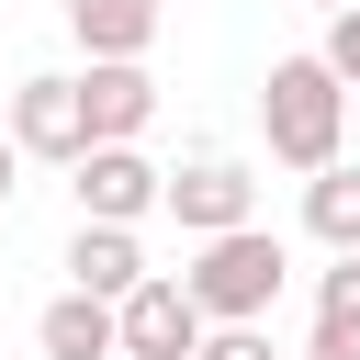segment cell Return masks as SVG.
I'll return each mask as SVG.
<instances>
[{
    "label": "cell",
    "mask_w": 360,
    "mask_h": 360,
    "mask_svg": "<svg viewBox=\"0 0 360 360\" xmlns=\"http://www.w3.org/2000/svg\"><path fill=\"white\" fill-rule=\"evenodd\" d=\"M158 180H169V169H146L135 146H90V158L68 169L79 225H135V214H158Z\"/></svg>",
    "instance_id": "obj_6"
},
{
    "label": "cell",
    "mask_w": 360,
    "mask_h": 360,
    "mask_svg": "<svg viewBox=\"0 0 360 360\" xmlns=\"http://www.w3.org/2000/svg\"><path fill=\"white\" fill-rule=\"evenodd\" d=\"M202 349V315H191V292L169 281V270H146L124 304H112V360H191Z\"/></svg>",
    "instance_id": "obj_4"
},
{
    "label": "cell",
    "mask_w": 360,
    "mask_h": 360,
    "mask_svg": "<svg viewBox=\"0 0 360 360\" xmlns=\"http://www.w3.org/2000/svg\"><path fill=\"white\" fill-rule=\"evenodd\" d=\"M315 11H349V0H315Z\"/></svg>",
    "instance_id": "obj_16"
},
{
    "label": "cell",
    "mask_w": 360,
    "mask_h": 360,
    "mask_svg": "<svg viewBox=\"0 0 360 360\" xmlns=\"http://www.w3.org/2000/svg\"><path fill=\"white\" fill-rule=\"evenodd\" d=\"M304 236L338 248V259H360V169H315L304 180Z\"/></svg>",
    "instance_id": "obj_11"
},
{
    "label": "cell",
    "mask_w": 360,
    "mask_h": 360,
    "mask_svg": "<svg viewBox=\"0 0 360 360\" xmlns=\"http://www.w3.org/2000/svg\"><path fill=\"white\" fill-rule=\"evenodd\" d=\"M281 270H292V248H281L270 225H236V236H202V248H191V270H169V281L191 292V315H202V326H270Z\"/></svg>",
    "instance_id": "obj_1"
},
{
    "label": "cell",
    "mask_w": 360,
    "mask_h": 360,
    "mask_svg": "<svg viewBox=\"0 0 360 360\" xmlns=\"http://www.w3.org/2000/svg\"><path fill=\"white\" fill-rule=\"evenodd\" d=\"M34 349H45V360H112V304L56 292V304L34 315Z\"/></svg>",
    "instance_id": "obj_10"
},
{
    "label": "cell",
    "mask_w": 360,
    "mask_h": 360,
    "mask_svg": "<svg viewBox=\"0 0 360 360\" xmlns=\"http://www.w3.org/2000/svg\"><path fill=\"white\" fill-rule=\"evenodd\" d=\"M11 169H22V158H11V135H0V202H11Z\"/></svg>",
    "instance_id": "obj_15"
},
{
    "label": "cell",
    "mask_w": 360,
    "mask_h": 360,
    "mask_svg": "<svg viewBox=\"0 0 360 360\" xmlns=\"http://www.w3.org/2000/svg\"><path fill=\"white\" fill-rule=\"evenodd\" d=\"M259 135H270V158H281L292 180H315V169H338V146H349V90H338L315 56H281V68L259 79Z\"/></svg>",
    "instance_id": "obj_2"
},
{
    "label": "cell",
    "mask_w": 360,
    "mask_h": 360,
    "mask_svg": "<svg viewBox=\"0 0 360 360\" xmlns=\"http://www.w3.org/2000/svg\"><path fill=\"white\" fill-rule=\"evenodd\" d=\"M304 360H360V259H338L315 281V349Z\"/></svg>",
    "instance_id": "obj_12"
},
{
    "label": "cell",
    "mask_w": 360,
    "mask_h": 360,
    "mask_svg": "<svg viewBox=\"0 0 360 360\" xmlns=\"http://www.w3.org/2000/svg\"><path fill=\"white\" fill-rule=\"evenodd\" d=\"M315 68H326L338 90H360V0H349V11H326V45H315Z\"/></svg>",
    "instance_id": "obj_13"
},
{
    "label": "cell",
    "mask_w": 360,
    "mask_h": 360,
    "mask_svg": "<svg viewBox=\"0 0 360 360\" xmlns=\"http://www.w3.org/2000/svg\"><path fill=\"white\" fill-rule=\"evenodd\" d=\"M68 34L90 45V68H146V45H158V0H68Z\"/></svg>",
    "instance_id": "obj_9"
},
{
    "label": "cell",
    "mask_w": 360,
    "mask_h": 360,
    "mask_svg": "<svg viewBox=\"0 0 360 360\" xmlns=\"http://www.w3.org/2000/svg\"><path fill=\"white\" fill-rule=\"evenodd\" d=\"M158 214L202 248V236H236V225H259V180L236 169V158H191V169H169L158 180Z\"/></svg>",
    "instance_id": "obj_3"
},
{
    "label": "cell",
    "mask_w": 360,
    "mask_h": 360,
    "mask_svg": "<svg viewBox=\"0 0 360 360\" xmlns=\"http://www.w3.org/2000/svg\"><path fill=\"white\" fill-rule=\"evenodd\" d=\"M191 360H281V349H270V326H202Z\"/></svg>",
    "instance_id": "obj_14"
},
{
    "label": "cell",
    "mask_w": 360,
    "mask_h": 360,
    "mask_svg": "<svg viewBox=\"0 0 360 360\" xmlns=\"http://www.w3.org/2000/svg\"><path fill=\"white\" fill-rule=\"evenodd\" d=\"M146 281V248H135V225H79L68 236V292H90V304H124Z\"/></svg>",
    "instance_id": "obj_8"
},
{
    "label": "cell",
    "mask_w": 360,
    "mask_h": 360,
    "mask_svg": "<svg viewBox=\"0 0 360 360\" xmlns=\"http://www.w3.org/2000/svg\"><path fill=\"white\" fill-rule=\"evenodd\" d=\"M0 135H11V158H56V169L90 158V124H79V90H68V79H22Z\"/></svg>",
    "instance_id": "obj_5"
},
{
    "label": "cell",
    "mask_w": 360,
    "mask_h": 360,
    "mask_svg": "<svg viewBox=\"0 0 360 360\" xmlns=\"http://www.w3.org/2000/svg\"><path fill=\"white\" fill-rule=\"evenodd\" d=\"M68 90H79L90 146H135V135H146V112H158V79H146V68H79Z\"/></svg>",
    "instance_id": "obj_7"
}]
</instances>
